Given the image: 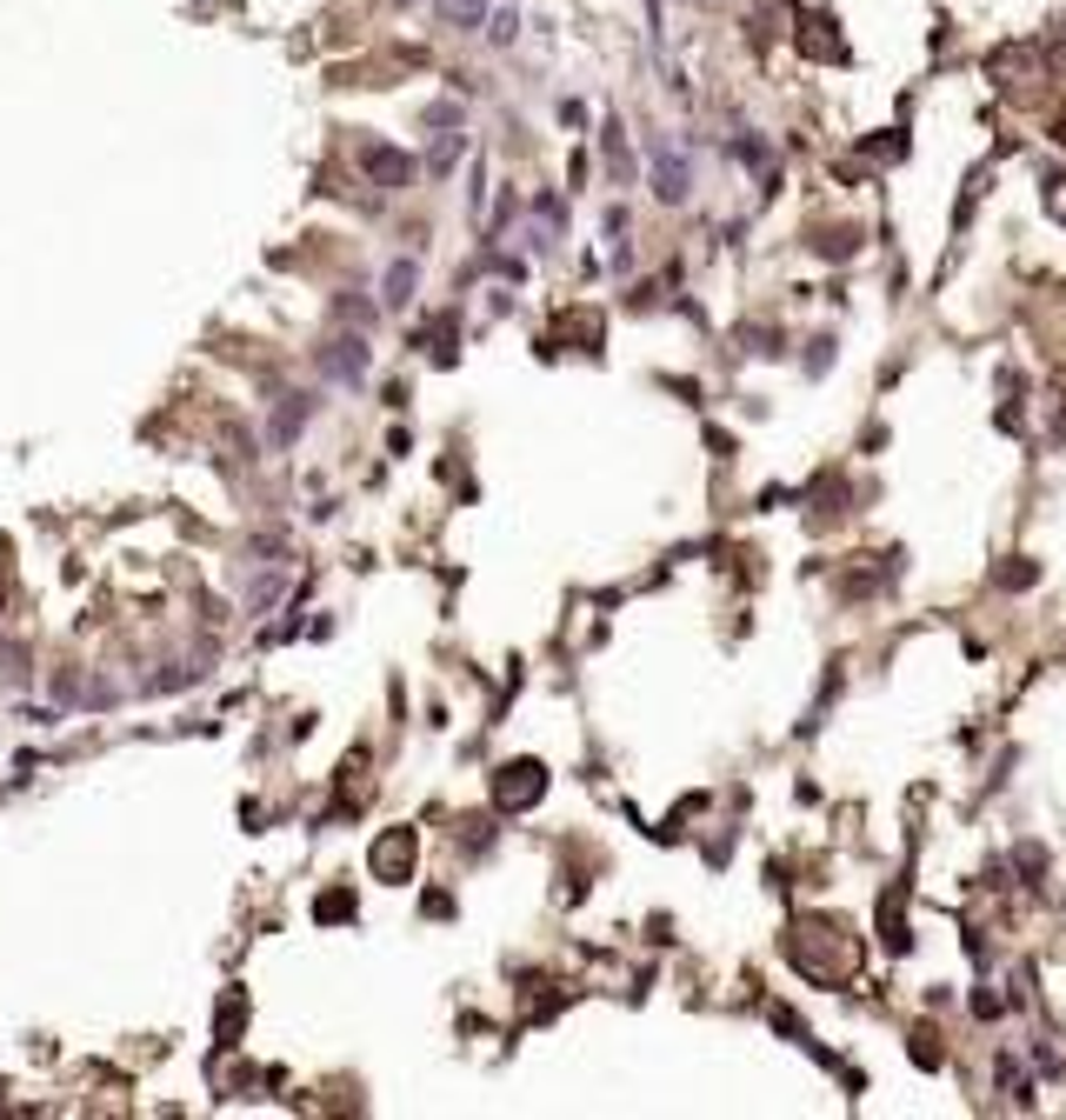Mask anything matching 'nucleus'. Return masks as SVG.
<instances>
[{
	"instance_id": "1",
	"label": "nucleus",
	"mask_w": 1066,
	"mask_h": 1120,
	"mask_svg": "<svg viewBox=\"0 0 1066 1120\" xmlns=\"http://www.w3.org/2000/svg\"><path fill=\"white\" fill-rule=\"evenodd\" d=\"M360 167H367V173H380L387 187H407V173H413L407 154H393V147H367V161H360Z\"/></svg>"
},
{
	"instance_id": "2",
	"label": "nucleus",
	"mask_w": 1066,
	"mask_h": 1120,
	"mask_svg": "<svg viewBox=\"0 0 1066 1120\" xmlns=\"http://www.w3.org/2000/svg\"><path fill=\"white\" fill-rule=\"evenodd\" d=\"M413 281H420V267L413 261H393L387 267V307H407L413 301Z\"/></svg>"
},
{
	"instance_id": "3",
	"label": "nucleus",
	"mask_w": 1066,
	"mask_h": 1120,
	"mask_svg": "<svg viewBox=\"0 0 1066 1120\" xmlns=\"http://www.w3.org/2000/svg\"><path fill=\"white\" fill-rule=\"evenodd\" d=\"M480 7H487V0H440V20H447V28H474Z\"/></svg>"
}]
</instances>
